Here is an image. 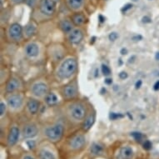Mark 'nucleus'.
<instances>
[{
    "mask_svg": "<svg viewBox=\"0 0 159 159\" xmlns=\"http://www.w3.org/2000/svg\"><path fill=\"white\" fill-rule=\"evenodd\" d=\"M77 67H78V63L74 58H68L65 61H63L61 64L57 72L58 76L62 79L70 78L75 73Z\"/></svg>",
    "mask_w": 159,
    "mask_h": 159,
    "instance_id": "nucleus-1",
    "label": "nucleus"
},
{
    "mask_svg": "<svg viewBox=\"0 0 159 159\" xmlns=\"http://www.w3.org/2000/svg\"><path fill=\"white\" fill-rule=\"evenodd\" d=\"M64 128L62 124H56L52 127H48L45 130V135L51 141H58L63 135Z\"/></svg>",
    "mask_w": 159,
    "mask_h": 159,
    "instance_id": "nucleus-2",
    "label": "nucleus"
},
{
    "mask_svg": "<svg viewBox=\"0 0 159 159\" xmlns=\"http://www.w3.org/2000/svg\"><path fill=\"white\" fill-rule=\"evenodd\" d=\"M39 8L45 15H52L56 10V3L53 0H40Z\"/></svg>",
    "mask_w": 159,
    "mask_h": 159,
    "instance_id": "nucleus-3",
    "label": "nucleus"
},
{
    "mask_svg": "<svg viewBox=\"0 0 159 159\" xmlns=\"http://www.w3.org/2000/svg\"><path fill=\"white\" fill-rule=\"evenodd\" d=\"M85 114H86V109L84 105L77 103V104L73 105L71 107V115L76 120L84 119Z\"/></svg>",
    "mask_w": 159,
    "mask_h": 159,
    "instance_id": "nucleus-4",
    "label": "nucleus"
},
{
    "mask_svg": "<svg viewBox=\"0 0 159 159\" xmlns=\"http://www.w3.org/2000/svg\"><path fill=\"white\" fill-rule=\"evenodd\" d=\"M9 36L14 41H19L23 37V28L18 24H12L9 28Z\"/></svg>",
    "mask_w": 159,
    "mask_h": 159,
    "instance_id": "nucleus-5",
    "label": "nucleus"
},
{
    "mask_svg": "<svg viewBox=\"0 0 159 159\" xmlns=\"http://www.w3.org/2000/svg\"><path fill=\"white\" fill-rule=\"evenodd\" d=\"M8 103L11 108L17 109L21 107L23 104V98L20 95H18V94L11 95L8 99Z\"/></svg>",
    "mask_w": 159,
    "mask_h": 159,
    "instance_id": "nucleus-6",
    "label": "nucleus"
},
{
    "mask_svg": "<svg viewBox=\"0 0 159 159\" xmlns=\"http://www.w3.org/2000/svg\"><path fill=\"white\" fill-rule=\"evenodd\" d=\"M32 92L36 96L42 97L48 93V86L43 83H38L33 86Z\"/></svg>",
    "mask_w": 159,
    "mask_h": 159,
    "instance_id": "nucleus-7",
    "label": "nucleus"
},
{
    "mask_svg": "<svg viewBox=\"0 0 159 159\" xmlns=\"http://www.w3.org/2000/svg\"><path fill=\"white\" fill-rule=\"evenodd\" d=\"M19 135H20V132L19 129L16 127H13L10 129V132L8 133V143L9 146H13L17 143L18 138H19Z\"/></svg>",
    "mask_w": 159,
    "mask_h": 159,
    "instance_id": "nucleus-8",
    "label": "nucleus"
},
{
    "mask_svg": "<svg viewBox=\"0 0 159 159\" xmlns=\"http://www.w3.org/2000/svg\"><path fill=\"white\" fill-rule=\"evenodd\" d=\"M38 134V128L34 124L26 125L23 129V136L25 138H32Z\"/></svg>",
    "mask_w": 159,
    "mask_h": 159,
    "instance_id": "nucleus-9",
    "label": "nucleus"
},
{
    "mask_svg": "<svg viewBox=\"0 0 159 159\" xmlns=\"http://www.w3.org/2000/svg\"><path fill=\"white\" fill-rule=\"evenodd\" d=\"M83 38H84V34H83V32L79 29H74L73 31L69 33V41H70L72 43H74V44H78L79 43L81 42L83 40Z\"/></svg>",
    "mask_w": 159,
    "mask_h": 159,
    "instance_id": "nucleus-10",
    "label": "nucleus"
},
{
    "mask_svg": "<svg viewBox=\"0 0 159 159\" xmlns=\"http://www.w3.org/2000/svg\"><path fill=\"white\" fill-rule=\"evenodd\" d=\"M85 142H86L85 138L83 135L75 136L74 138L71 139L70 146L73 149H79L84 147Z\"/></svg>",
    "mask_w": 159,
    "mask_h": 159,
    "instance_id": "nucleus-11",
    "label": "nucleus"
},
{
    "mask_svg": "<svg viewBox=\"0 0 159 159\" xmlns=\"http://www.w3.org/2000/svg\"><path fill=\"white\" fill-rule=\"evenodd\" d=\"M25 53L30 57H37L39 53V48L36 43H29L25 48Z\"/></svg>",
    "mask_w": 159,
    "mask_h": 159,
    "instance_id": "nucleus-12",
    "label": "nucleus"
},
{
    "mask_svg": "<svg viewBox=\"0 0 159 159\" xmlns=\"http://www.w3.org/2000/svg\"><path fill=\"white\" fill-rule=\"evenodd\" d=\"M133 157V151L130 147H123L119 151L120 159H132Z\"/></svg>",
    "mask_w": 159,
    "mask_h": 159,
    "instance_id": "nucleus-13",
    "label": "nucleus"
},
{
    "mask_svg": "<svg viewBox=\"0 0 159 159\" xmlns=\"http://www.w3.org/2000/svg\"><path fill=\"white\" fill-rule=\"evenodd\" d=\"M20 87V83L18 79L16 78H11L10 80L8 81L7 84V87H6V90L8 93H12V92L15 91L16 89H18Z\"/></svg>",
    "mask_w": 159,
    "mask_h": 159,
    "instance_id": "nucleus-14",
    "label": "nucleus"
},
{
    "mask_svg": "<svg viewBox=\"0 0 159 159\" xmlns=\"http://www.w3.org/2000/svg\"><path fill=\"white\" fill-rule=\"evenodd\" d=\"M28 109L32 114H36L39 109V102L35 99H31L28 102Z\"/></svg>",
    "mask_w": 159,
    "mask_h": 159,
    "instance_id": "nucleus-15",
    "label": "nucleus"
},
{
    "mask_svg": "<svg viewBox=\"0 0 159 159\" xmlns=\"http://www.w3.org/2000/svg\"><path fill=\"white\" fill-rule=\"evenodd\" d=\"M68 7L73 10H78L83 7L84 0H67Z\"/></svg>",
    "mask_w": 159,
    "mask_h": 159,
    "instance_id": "nucleus-16",
    "label": "nucleus"
},
{
    "mask_svg": "<svg viewBox=\"0 0 159 159\" xmlns=\"http://www.w3.org/2000/svg\"><path fill=\"white\" fill-rule=\"evenodd\" d=\"M60 28L64 33H71L73 31V24L68 19H63L60 22Z\"/></svg>",
    "mask_w": 159,
    "mask_h": 159,
    "instance_id": "nucleus-17",
    "label": "nucleus"
},
{
    "mask_svg": "<svg viewBox=\"0 0 159 159\" xmlns=\"http://www.w3.org/2000/svg\"><path fill=\"white\" fill-rule=\"evenodd\" d=\"M63 93H64L66 98H73L75 96L76 93H77V89H76V87L73 86V85H68L64 89Z\"/></svg>",
    "mask_w": 159,
    "mask_h": 159,
    "instance_id": "nucleus-18",
    "label": "nucleus"
},
{
    "mask_svg": "<svg viewBox=\"0 0 159 159\" xmlns=\"http://www.w3.org/2000/svg\"><path fill=\"white\" fill-rule=\"evenodd\" d=\"M94 122H95V116H94V115H90V116L87 118L86 120H85L84 125H83L84 130H89V129L91 128L92 126L93 125Z\"/></svg>",
    "mask_w": 159,
    "mask_h": 159,
    "instance_id": "nucleus-19",
    "label": "nucleus"
},
{
    "mask_svg": "<svg viewBox=\"0 0 159 159\" xmlns=\"http://www.w3.org/2000/svg\"><path fill=\"white\" fill-rule=\"evenodd\" d=\"M57 95L53 93H50L46 96V102L48 105H54L57 102Z\"/></svg>",
    "mask_w": 159,
    "mask_h": 159,
    "instance_id": "nucleus-20",
    "label": "nucleus"
},
{
    "mask_svg": "<svg viewBox=\"0 0 159 159\" xmlns=\"http://www.w3.org/2000/svg\"><path fill=\"white\" fill-rule=\"evenodd\" d=\"M85 21V17L81 13H76L73 16V22L76 25H81Z\"/></svg>",
    "mask_w": 159,
    "mask_h": 159,
    "instance_id": "nucleus-21",
    "label": "nucleus"
},
{
    "mask_svg": "<svg viewBox=\"0 0 159 159\" xmlns=\"http://www.w3.org/2000/svg\"><path fill=\"white\" fill-rule=\"evenodd\" d=\"M25 35H26L28 38H30L35 34V32H36V27L34 26L33 24H28L26 27H25Z\"/></svg>",
    "mask_w": 159,
    "mask_h": 159,
    "instance_id": "nucleus-22",
    "label": "nucleus"
},
{
    "mask_svg": "<svg viewBox=\"0 0 159 159\" xmlns=\"http://www.w3.org/2000/svg\"><path fill=\"white\" fill-rule=\"evenodd\" d=\"M39 157H40V159H55L54 155L50 151H48L45 149H43L40 151Z\"/></svg>",
    "mask_w": 159,
    "mask_h": 159,
    "instance_id": "nucleus-23",
    "label": "nucleus"
},
{
    "mask_svg": "<svg viewBox=\"0 0 159 159\" xmlns=\"http://www.w3.org/2000/svg\"><path fill=\"white\" fill-rule=\"evenodd\" d=\"M103 151V148H102L101 145H99L98 143H93L92 145L91 148V152L93 154H95V155H98V154H101Z\"/></svg>",
    "mask_w": 159,
    "mask_h": 159,
    "instance_id": "nucleus-24",
    "label": "nucleus"
},
{
    "mask_svg": "<svg viewBox=\"0 0 159 159\" xmlns=\"http://www.w3.org/2000/svg\"><path fill=\"white\" fill-rule=\"evenodd\" d=\"M131 136H132L138 143H141L142 140H143V135L141 133H139V132H133V133H131Z\"/></svg>",
    "mask_w": 159,
    "mask_h": 159,
    "instance_id": "nucleus-25",
    "label": "nucleus"
},
{
    "mask_svg": "<svg viewBox=\"0 0 159 159\" xmlns=\"http://www.w3.org/2000/svg\"><path fill=\"white\" fill-rule=\"evenodd\" d=\"M102 73H103L104 76H108L111 74V70H110L109 67H107V65L105 64H102Z\"/></svg>",
    "mask_w": 159,
    "mask_h": 159,
    "instance_id": "nucleus-26",
    "label": "nucleus"
},
{
    "mask_svg": "<svg viewBox=\"0 0 159 159\" xmlns=\"http://www.w3.org/2000/svg\"><path fill=\"white\" fill-rule=\"evenodd\" d=\"M123 116L120 113H115V112H111L110 114V118L112 120H117V119H119V118H122Z\"/></svg>",
    "mask_w": 159,
    "mask_h": 159,
    "instance_id": "nucleus-27",
    "label": "nucleus"
},
{
    "mask_svg": "<svg viewBox=\"0 0 159 159\" xmlns=\"http://www.w3.org/2000/svg\"><path fill=\"white\" fill-rule=\"evenodd\" d=\"M152 143L149 140H146V141L144 142L143 148L145 149V150H148H148L152 149Z\"/></svg>",
    "mask_w": 159,
    "mask_h": 159,
    "instance_id": "nucleus-28",
    "label": "nucleus"
},
{
    "mask_svg": "<svg viewBox=\"0 0 159 159\" xmlns=\"http://www.w3.org/2000/svg\"><path fill=\"white\" fill-rule=\"evenodd\" d=\"M109 39L111 40V41H116L117 39V38H118V34H117V33H115V32H113V33H111V34H109Z\"/></svg>",
    "mask_w": 159,
    "mask_h": 159,
    "instance_id": "nucleus-29",
    "label": "nucleus"
},
{
    "mask_svg": "<svg viewBox=\"0 0 159 159\" xmlns=\"http://www.w3.org/2000/svg\"><path fill=\"white\" fill-rule=\"evenodd\" d=\"M6 112V105L3 103V102H1L0 104V113H1V116H3Z\"/></svg>",
    "mask_w": 159,
    "mask_h": 159,
    "instance_id": "nucleus-30",
    "label": "nucleus"
},
{
    "mask_svg": "<svg viewBox=\"0 0 159 159\" xmlns=\"http://www.w3.org/2000/svg\"><path fill=\"white\" fill-rule=\"evenodd\" d=\"M132 7H133V5H132L131 3H128V4H126V5L124 6L122 9H121V11H122V12H127L128 10L131 9Z\"/></svg>",
    "mask_w": 159,
    "mask_h": 159,
    "instance_id": "nucleus-31",
    "label": "nucleus"
},
{
    "mask_svg": "<svg viewBox=\"0 0 159 159\" xmlns=\"http://www.w3.org/2000/svg\"><path fill=\"white\" fill-rule=\"evenodd\" d=\"M26 3L30 7H34L37 3V0H26Z\"/></svg>",
    "mask_w": 159,
    "mask_h": 159,
    "instance_id": "nucleus-32",
    "label": "nucleus"
},
{
    "mask_svg": "<svg viewBox=\"0 0 159 159\" xmlns=\"http://www.w3.org/2000/svg\"><path fill=\"white\" fill-rule=\"evenodd\" d=\"M119 78H120L121 79H125V78H128V73H126V72H121V73H119Z\"/></svg>",
    "mask_w": 159,
    "mask_h": 159,
    "instance_id": "nucleus-33",
    "label": "nucleus"
},
{
    "mask_svg": "<svg viewBox=\"0 0 159 159\" xmlns=\"http://www.w3.org/2000/svg\"><path fill=\"white\" fill-rule=\"evenodd\" d=\"M142 84H143V83H142V80H138V81L137 82V83H136V84H135L136 89H140V87L142 86Z\"/></svg>",
    "mask_w": 159,
    "mask_h": 159,
    "instance_id": "nucleus-34",
    "label": "nucleus"
},
{
    "mask_svg": "<svg viewBox=\"0 0 159 159\" xmlns=\"http://www.w3.org/2000/svg\"><path fill=\"white\" fill-rule=\"evenodd\" d=\"M24 0H11V2L14 4H18V3H21L24 2Z\"/></svg>",
    "mask_w": 159,
    "mask_h": 159,
    "instance_id": "nucleus-35",
    "label": "nucleus"
},
{
    "mask_svg": "<svg viewBox=\"0 0 159 159\" xmlns=\"http://www.w3.org/2000/svg\"><path fill=\"white\" fill-rule=\"evenodd\" d=\"M153 89L154 90H156V91L157 90H159V80L155 83V84L153 85Z\"/></svg>",
    "mask_w": 159,
    "mask_h": 159,
    "instance_id": "nucleus-36",
    "label": "nucleus"
},
{
    "mask_svg": "<svg viewBox=\"0 0 159 159\" xmlns=\"http://www.w3.org/2000/svg\"><path fill=\"white\" fill-rule=\"evenodd\" d=\"M143 23H150V22H151V19L149 18H148V17H144V18H143Z\"/></svg>",
    "mask_w": 159,
    "mask_h": 159,
    "instance_id": "nucleus-37",
    "label": "nucleus"
},
{
    "mask_svg": "<svg viewBox=\"0 0 159 159\" xmlns=\"http://www.w3.org/2000/svg\"><path fill=\"white\" fill-rule=\"evenodd\" d=\"M28 145L29 146L30 148H34V142H28Z\"/></svg>",
    "mask_w": 159,
    "mask_h": 159,
    "instance_id": "nucleus-38",
    "label": "nucleus"
},
{
    "mask_svg": "<svg viewBox=\"0 0 159 159\" xmlns=\"http://www.w3.org/2000/svg\"><path fill=\"white\" fill-rule=\"evenodd\" d=\"M112 83V80L111 78H107V79H105V84H111Z\"/></svg>",
    "mask_w": 159,
    "mask_h": 159,
    "instance_id": "nucleus-39",
    "label": "nucleus"
},
{
    "mask_svg": "<svg viewBox=\"0 0 159 159\" xmlns=\"http://www.w3.org/2000/svg\"><path fill=\"white\" fill-rule=\"evenodd\" d=\"M127 52H128V51H127V49H125V48H123V49L121 50V53L123 55L127 54Z\"/></svg>",
    "mask_w": 159,
    "mask_h": 159,
    "instance_id": "nucleus-40",
    "label": "nucleus"
},
{
    "mask_svg": "<svg viewBox=\"0 0 159 159\" xmlns=\"http://www.w3.org/2000/svg\"><path fill=\"white\" fill-rule=\"evenodd\" d=\"M99 19H100V22H101V23H102V22H104V20H105V18H103V17H102V15H99Z\"/></svg>",
    "mask_w": 159,
    "mask_h": 159,
    "instance_id": "nucleus-41",
    "label": "nucleus"
},
{
    "mask_svg": "<svg viewBox=\"0 0 159 159\" xmlns=\"http://www.w3.org/2000/svg\"><path fill=\"white\" fill-rule=\"evenodd\" d=\"M24 159H34V157H31V156H25L24 157Z\"/></svg>",
    "mask_w": 159,
    "mask_h": 159,
    "instance_id": "nucleus-42",
    "label": "nucleus"
},
{
    "mask_svg": "<svg viewBox=\"0 0 159 159\" xmlns=\"http://www.w3.org/2000/svg\"><path fill=\"white\" fill-rule=\"evenodd\" d=\"M155 58H156L157 60H159V52H157L155 55Z\"/></svg>",
    "mask_w": 159,
    "mask_h": 159,
    "instance_id": "nucleus-43",
    "label": "nucleus"
},
{
    "mask_svg": "<svg viewBox=\"0 0 159 159\" xmlns=\"http://www.w3.org/2000/svg\"><path fill=\"white\" fill-rule=\"evenodd\" d=\"M133 1H134V2H136V1H138V0H133Z\"/></svg>",
    "mask_w": 159,
    "mask_h": 159,
    "instance_id": "nucleus-44",
    "label": "nucleus"
},
{
    "mask_svg": "<svg viewBox=\"0 0 159 159\" xmlns=\"http://www.w3.org/2000/svg\"><path fill=\"white\" fill-rule=\"evenodd\" d=\"M53 1H54V2H55V1H57V0H53Z\"/></svg>",
    "mask_w": 159,
    "mask_h": 159,
    "instance_id": "nucleus-45",
    "label": "nucleus"
}]
</instances>
